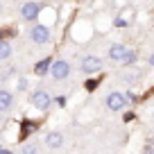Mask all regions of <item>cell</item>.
<instances>
[{"label":"cell","instance_id":"8fae6325","mask_svg":"<svg viewBox=\"0 0 154 154\" xmlns=\"http://www.w3.org/2000/svg\"><path fill=\"white\" fill-rule=\"evenodd\" d=\"M9 54H11V45L7 41H0V61L9 59Z\"/></svg>","mask_w":154,"mask_h":154},{"label":"cell","instance_id":"2e32d148","mask_svg":"<svg viewBox=\"0 0 154 154\" xmlns=\"http://www.w3.org/2000/svg\"><path fill=\"white\" fill-rule=\"evenodd\" d=\"M54 102H57V104H59V106H63V104H66V97H63V95H61V97H57V100H54Z\"/></svg>","mask_w":154,"mask_h":154},{"label":"cell","instance_id":"44dd1931","mask_svg":"<svg viewBox=\"0 0 154 154\" xmlns=\"http://www.w3.org/2000/svg\"><path fill=\"white\" fill-rule=\"evenodd\" d=\"M152 120H154V116H152Z\"/></svg>","mask_w":154,"mask_h":154},{"label":"cell","instance_id":"ac0fdd59","mask_svg":"<svg viewBox=\"0 0 154 154\" xmlns=\"http://www.w3.org/2000/svg\"><path fill=\"white\" fill-rule=\"evenodd\" d=\"M134 120V113H125V122H131Z\"/></svg>","mask_w":154,"mask_h":154},{"label":"cell","instance_id":"30bf717a","mask_svg":"<svg viewBox=\"0 0 154 154\" xmlns=\"http://www.w3.org/2000/svg\"><path fill=\"white\" fill-rule=\"evenodd\" d=\"M11 102H14V97H11V93L9 91H0V111H7L11 106Z\"/></svg>","mask_w":154,"mask_h":154},{"label":"cell","instance_id":"5bb4252c","mask_svg":"<svg viewBox=\"0 0 154 154\" xmlns=\"http://www.w3.org/2000/svg\"><path fill=\"white\" fill-rule=\"evenodd\" d=\"M23 154H36V145H25Z\"/></svg>","mask_w":154,"mask_h":154},{"label":"cell","instance_id":"e0dca14e","mask_svg":"<svg viewBox=\"0 0 154 154\" xmlns=\"http://www.w3.org/2000/svg\"><path fill=\"white\" fill-rule=\"evenodd\" d=\"M116 25H118V27H125L127 23H125V20H122V18H116Z\"/></svg>","mask_w":154,"mask_h":154},{"label":"cell","instance_id":"7c38bea8","mask_svg":"<svg viewBox=\"0 0 154 154\" xmlns=\"http://www.w3.org/2000/svg\"><path fill=\"white\" fill-rule=\"evenodd\" d=\"M134 61H136V52L134 50H127V54L120 59V66H131Z\"/></svg>","mask_w":154,"mask_h":154},{"label":"cell","instance_id":"9c48e42d","mask_svg":"<svg viewBox=\"0 0 154 154\" xmlns=\"http://www.w3.org/2000/svg\"><path fill=\"white\" fill-rule=\"evenodd\" d=\"M50 66H52L50 59H41V61L34 66V72H36L38 77H43V75H48V72H50Z\"/></svg>","mask_w":154,"mask_h":154},{"label":"cell","instance_id":"5b68a950","mask_svg":"<svg viewBox=\"0 0 154 154\" xmlns=\"http://www.w3.org/2000/svg\"><path fill=\"white\" fill-rule=\"evenodd\" d=\"M29 38H32L34 43H48L50 38H52V34H50V29L45 25H34L29 29Z\"/></svg>","mask_w":154,"mask_h":154},{"label":"cell","instance_id":"d6986e66","mask_svg":"<svg viewBox=\"0 0 154 154\" xmlns=\"http://www.w3.org/2000/svg\"><path fill=\"white\" fill-rule=\"evenodd\" d=\"M149 66L154 68V54H149Z\"/></svg>","mask_w":154,"mask_h":154},{"label":"cell","instance_id":"6da1fadb","mask_svg":"<svg viewBox=\"0 0 154 154\" xmlns=\"http://www.w3.org/2000/svg\"><path fill=\"white\" fill-rule=\"evenodd\" d=\"M79 68H82L84 75H95V72H100L102 68H104V61H102L100 57H84L82 63H79Z\"/></svg>","mask_w":154,"mask_h":154},{"label":"cell","instance_id":"9a60e30c","mask_svg":"<svg viewBox=\"0 0 154 154\" xmlns=\"http://www.w3.org/2000/svg\"><path fill=\"white\" fill-rule=\"evenodd\" d=\"M145 154H154V138H149L147 147H145Z\"/></svg>","mask_w":154,"mask_h":154},{"label":"cell","instance_id":"277c9868","mask_svg":"<svg viewBox=\"0 0 154 154\" xmlns=\"http://www.w3.org/2000/svg\"><path fill=\"white\" fill-rule=\"evenodd\" d=\"M125 104H127V95H125V93L113 91V93L106 95V106H109L111 111H122V109H125Z\"/></svg>","mask_w":154,"mask_h":154},{"label":"cell","instance_id":"ffe728a7","mask_svg":"<svg viewBox=\"0 0 154 154\" xmlns=\"http://www.w3.org/2000/svg\"><path fill=\"white\" fill-rule=\"evenodd\" d=\"M0 154H11V152H9V149H0Z\"/></svg>","mask_w":154,"mask_h":154},{"label":"cell","instance_id":"ba28073f","mask_svg":"<svg viewBox=\"0 0 154 154\" xmlns=\"http://www.w3.org/2000/svg\"><path fill=\"white\" fill-rule=\"evenodd\" d=\"M45 145H48V147H61L63 145V136L59 134V131H50L48 136H45Z\"/></svg>","mask_w":154,"mask_h":154},{"label":"cell","instance_id":"4fadbf2b","mask_svg":"<svg viewBox=\"0 0 154 154\" xmlns=\"http://www.w3.org/2000/svg\"><path fill=\"white\" fill-rule=\"evenodd\" d=\"M97 84H100L97 79H86V84H84V86H86V91H95Z\"/></svg>","mask_w":154,"mask_h":154},{"label":"cell","instance_id":"52a82bcc","mask_svg":"<svg viewBox=\"0 0 154 154\" xmlns=\"http://www.w3.org/2000/svg\"><path fill=\"white\" fill-rule=\"evenodd\" d=\"M127 50H129L127 45H122V43H113V45L109 48V59H113V61H120V59L127 54Z\"/></svg>","mask_w":154,"mask_h":154},{"label":"cell","instance_id":"3957f363","mask_svg":"<svg viewBox=\"0 0 154 154\" xmlns=\"http://www.w3.org/2000/svg\"><path fill=\"white\" fill-rule=\"evenodd\" d=\"M70 63L63 61V59H59V61H52V66H50V75L54 77V79H66V77H70Z\"/></svg>","mask_w":154,"mask_h":154},{"label":"cell","instance_id":"8992f818","mask_svg":"<svg viewBox=\"0 0 154 154\" xmlns=\"http://www.w3.org/2000/svg\"><path fill=\"white\" fill-rule=\"evenodd\" d=\"M38 14H41V5H38V2H25V5L20 7L23 20H36Z\"/></svg>","mask_w":154,"mask_h":154},{"label":"cell","instance_id":"7a4b0ae2","mask_svg":"<svg viewBox=\"0 0 154 154\" xmlns=\"http://www.w3.org/2000/svg\"><path fill=\"white\" fill-rule=\"evenodd\" d=\"M29 102H32L34 109H38V111H48V109H50V102H52V97H50L45 91H34L32 97H29Z\"/></svg>","mask_w":154,"mask_h":154}]
</instances>
